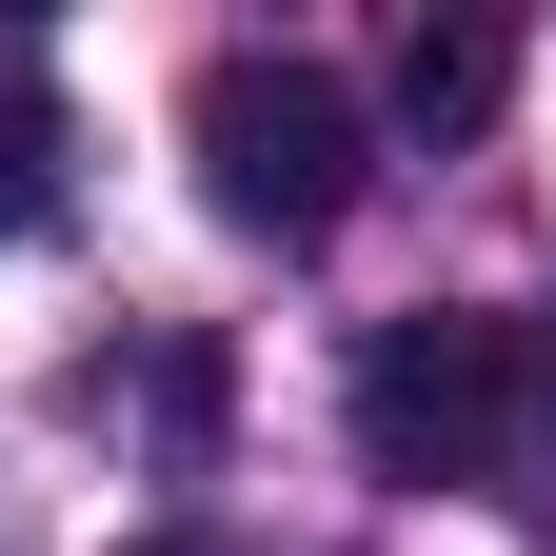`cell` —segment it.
Instances as JSON below:
<instances>
[{"mask_svg":"<svg viewBox=\"0 0 556 556\" xmlns=\"http://www.w3.org/2000/svg\"><path fill=\"white\" fill-rule=\"evenodd\" d=\"M358 457L417 497H536V318H378Z\"/></svg>","mask_w":556,"mask_h":556,"instance_id":"obj_1","label":"cell"},{"mask_svg":"<svg viewBox=\"0 0 556 556\" xmlns=\"http://www.w3.org/2000/svg\"><path fill=\"white\" fill-rule=\"evenodd\" d=\"M199 199H219L239 239H338L358 219V160H378V119H358V80L338 60H278V40H239V60H199Z\"/></svg>","mask_w":556,"mask_h":556,"instance_id":"obj_2","label":"cell"},{"mask_svg":"<svg viewBox=\"0 0 556 556\" xmlns=\"http://www.w3.org/2000/svg\"><path fill=\"white\" fill-rule=\"evenodd\" d=\"M497 80H517L497 21H417V40H397V119H417V139H477V119H497Z\"/></svg>","mask_w":556,"mask_h":556,"instance_id":"obj_3","label":"cell"},{"mask_svg":"<svg viewBox=\"0 0 556 556\" xmlns=\"http://www.w3.org/2000/svg\"><path fill=\"white\" fill-rule=\"evenodd\" d=\"M21 179H40V80L0 60V239H21Z\"/></svg>","mask_w":556,"mask_h":556,"instance_id":"obj_4","label":"cell"},{"mask_svg":"<svg viewBox=\"0 0 556 556\" xmlns=\"http://www.w3.org/2000/svg\"><path fill=\"white\" fill-rule=\"evenodd\" d=\"M139 556H219V536H139Z\"/></svg>","mask_w":556,"mask_h":556,"instance_id":"obj_5","label":"cell"}]
</instances>
